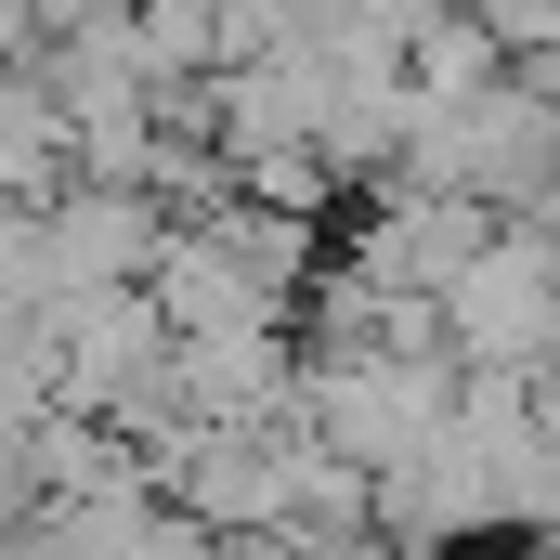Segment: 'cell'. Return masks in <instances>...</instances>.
I'll use <instances>...</instances> for the list:
<instances>
[{"mask_svg":"<svg viewBox=\"0 0 560 560\" xmlns=\"http://www.w3.org/2000/svg\"><path fill=\"white\" fill-rule=\"evenodd\" d=\"M443 352L456 365H548L560 352V248L548 235H522L509 209H495V235L456 261V287H443Z\"/></svg>","mask_w":560,"mask_h":560,"instance_id":"obj_1","label":"cell"}]
</instances>
